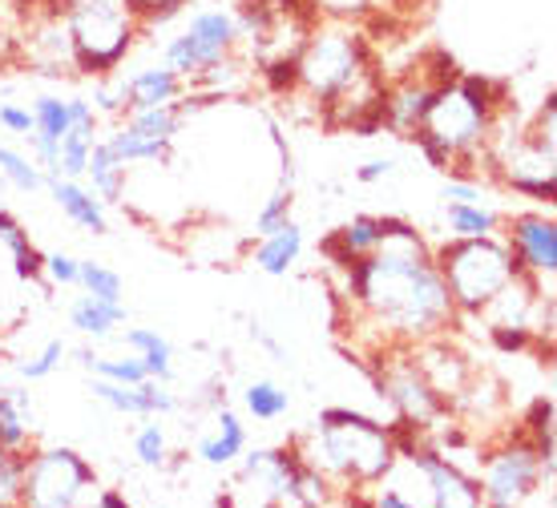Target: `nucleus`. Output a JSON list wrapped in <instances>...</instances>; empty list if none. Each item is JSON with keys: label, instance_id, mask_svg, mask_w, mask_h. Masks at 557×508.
Returning <instances> with one entry per match:
<instances>
[{"label": "nucleus", "instance_id": "obj_1", "mask_svg": "<svg viewBox=\"0 0 557 508\" xmlns=\"http://www.w3.org/2000/svg\"><path fill=\"white\" fill-rule=\"evenodd\" d=\"M344 302L356 327H376L380 347H412L457 323V302L436 271L432 247H376L344 267Z\"/></svg>", "mask_w": 557, "mask_h": 508}, {"label": "nucleus", "instance_id": "obj_2", "mask_svg": "<svg viewBox=\"0 0 557 508\" xmlns=\"http://www.w3.org/2000/svg\"><path fill=\"white\" fill-rule=\"evenodd\" d=\"M292 444L304 464L332 481V488H348L339 493V505H368L360 493H372L400 460L392 424L356 408H323Z\"/></svg>", "mask_w": 557, "mask_h": 508}, {"label": "nucleus", "instance_id": "obj_3", "mask_svg": "<svg viewBox=\"0 0 557 508\" xmlns=\"http://www.w3.org/2000/svg\"><path fill=\"white\" fill-rule=\"evenodd\" d=\"M505 106V89L481 73H457V82H445L432 97L429 113L408 134L424 153V162L441 174H485V150L493 113Z\"/></svg>", "mask_w": 557, "mask_h": 508}, {"label": "nucleus", "instance_id": "obj_4", "mask_svg": "<svg viewBox=\"0 0 557 508\" xmlns=\"http://www.w3.org/2000/svg\"><path fill=\"white\" fill-rule=\"evenodd\" d=\"M432 259H436V271L457 302V315H481L485 302L509 278L521 275L502 231L481 234V238H445L441 247H432Z\"/></svg>", "mask_w": 557, "mask_h": 508}, {"label": "nucleus", "instance_id": "obj_5", "mask_svg": "<svg viewBox=\"0 0 557 508\" xmlns=\"http://www.w3.org/2000/svg\"><path fill=\"white\" fill-rule=\"evenodd\" d=\"M82 77H110L141 37L134 0H61Z\"/></svg>", "mask_w": 557, "mask_h": 508}, {"label": "nucleus", "instance_id": "obj_6", "mask_svg": "<svg viewBox=\"0 0 557 508\" xmlns=\"http://www.w3.org/2000/svg\"><path fill=\"white\" fill-rule=\"evenodd\" d=\"M372 380L380 387V399H388L396 420L412 424L424 436L445 428V420L453 416V404L417 368L412 347H380V351H372Z\"/></svg>", "mask_w": 557, "mask_h": 508}, {"label": "nucleus", "instance_id": "obj_7", "mask_svg": "<svg viewBox=\"0 0 557 508\" xmlns=\"http://www.w3.org/2000/svg\"><path fill=\"white\" fill-rule=\"evenodd\" d=\"M476 481H481V505L488 508H513L530 505L542 493V484H554V464H545L542 453L533 448L525 432L505 436L493 448H481L476 460Z\"/></svg>", "mask_w": 557, "mask_h": 508}, {"label": "nucleus", "instance_id": "obj_8", "mask_svg": "<svg viewBox=\"0 0 557 508\" xmlns=\"http://www.w3.org/2000/svg\"><path fill=\"white\" fill-rule=\"evenodd\" d=\"M98 472L77 448H37L25 453L21 505L28 508H73L94 500Z\"/></svg>", "mask_w": 557, "mask_h": 508}, {"label": "nucleus", "instance_id": "obj_9", "mask_svg": "<svg viewBox=\"0 0 557 508\" xmlns=\"http://www.w3.org/2000/svg\"><path fill=\"white\" fill-rule=\"evenodd\" d=\"M16 65L37 77H73L77 61H73V33L70 21L61 13V0H45V4H21V41H16Z\"/></svg>", "mask_w": 557, "mask_h": 508}, {"label": "nucleus", "instance_id": "obj_10", "mask_svg": "<svg viewBox=\"0 0 557 508\" xmlns=\"http://www.w3.org/2000/svg\"><path fill=\"white\" fill-rule=\"evenodd\" d=\"M420 481V500L432 508H481V481L453 456H445L436 444L420 439L417 448L400 456Z\"/></svg>", "mask_w": 557, "mask_h": 508}, {"label": "nucleus", "instance_id": "obj_11", "mask_svg": "<svg viewBox=\"0 0 557 508\" xmlns=\"http://www.w3.org/2000/svg\"><path fill=\"white\" fill-rule=\"evenodd\" d=\"M304 468L295 444L283 448H255L238 456L235 505H292V484Z\"/></svg>", "mask_w": 557, "mask_h": 508}, {"label": "nucleus", "instance_id": "obj_12", "mask_svg": "<svg viewBox=\"0 0 557 508\" xmlns=\"http://www.w3.org/2000/svg\"><path fill=\"white\" fill-rule=\"evenodd\" d=\"M502 238L513 250L517 267L533 278H554L557 275V222L549 210H530V214H513L502 222Z\"/></svg>", "mask_w": 557, "mask_h": 508}, {"label": "nucleus", "instance_id": "obj_13", "mask_svg": "<svg viewBox=\"0 0 557 508\" xmlns=\"http://www.w3.org/2000/svg\"><path fill=\"white\" fill-rule=\"evenodd\" d=\"M94 396L117 416H134V420H162V416L178 412V396L170 392V384H158V380H141L129 387L94 375Z\"/></svg>", "mask_w": 557, "mask_h": 508}, {"label": "nucleus", "instance_id": "obj_14", "mask_svg": "<svg viewBox=\"0 0 557 508\" xmlns=\"http://www.w3.org/2000/svg\"><path fill=\"white\" fill-rule=\"evenodd\" d=\"M182 33L190 37V45H195L198 77H202L210 65H219L223 57L238 53V28H235L231 9H198V13H190V21H186Z\"/></svg>", "mask_w": 557, "mask_h": 508}, {"label": "nucleus", "instance_id": "obj_15", "mask_svg": "<svg viewBox=\"0 0 557 508\" xmlns=\"http://www.w3.org/2000/svg\"><path fill=\"white\" fill-rule=\"evenodd\" d=\"M45 190L53 194V202L61 207V214L82 226L89 234H110V210L98 194L89 190L82 178H61V174H45Z\"/></svg>", "mask_w": 557, "mask_h": 508}, {"label": "nucleus", "instance_id": "obj_16", "mask_svg": "<svg viewBox=\"0 0 557 508\" xmlns=\"http://www.w3.org/2000/svg\"><path fill=\"white\" fill-rule=\"evenodd\" d=\"M436 89L441 85L432 82V77H424V73H408V77H400L396 85H388V94H384V110H388V129H396V134H412L420 125V117L429 113L432 97H436Z\"/></svg>", "mask_w": 557, "mask_h": 508}, {"label": "nucleus", "instance_id": "obj_17", "mask_svg": "<svg viewBox=\"0 0 557 508\" xmlns=\"http://www.w3.org/2000/svg\"><path fill=\"white\" fill-rule=\"evenodd\" d=\"M186 89H190V85L182 82L170 65H146V70L129 73L126 82H117V94H122L126 113L150 110V106H170V101H178ZM126 113H122V117H126Z\"/></svg>", "mask_w": 557, "mask_h": 508}, {"label": "nucleus", "instance_id": "obj_18", "mask_svg": "<svg viewBox=\"0 0 557 508\" xmlns=\"http://www.w3.org/2000/svg\"><path fill=\"white\" fill-rule=\"evenodd\" d=\"M304 247H307L304 226L295 219H287L271 234H259V243H255V250H251L255 271H263V275H271V278L292 275L295 262L304 259Z\"/></svg>", "mask_w": 557, "mask_h": 508}, {"label": "nucleus", "instance_id": "obj_19", "mask_svg": "<svg viewBox=\"0 0 557 508\" xmlns=\"http://www.w3.org/2000/svg\"><path fill=\"white\" fill-rule=\"evenodd\" d=\"M247 444H251V439H247V428H243L238 412L226 408V404H219V408H214V432L198 439L195 456L210 468H235L238 456L247 453Z\"/></svg>", "mask_w": 557, "mask_h": 508}, {"label": "nucleus", "instance_id": "obj_20", "mask_svg": "<svg viewBox=\"0 0 557 508\" xmlns=\"http://www.w3.org/2000/svg\"><path fill=\"white\" fill-rule=\"evenodd\" d=\"M33 444V399L25 387H0V448L28 453Z\"/></svg>", "mask_w": 557, "mask_h": 508}, {"label": "nucleus", "instance_id": "obj_21", "mask_svg": "<svg viewBox=\"0 0 557 508\" xmlns=\"http://www.w3.org/2000/svg\"><path fill=\"white\" fill-rule=\"evenodd\" d=\"M126 182H129V170L113 158L106 138H98L94 150H89V165H85V186L98 194L106 207H117V202H126Z\"/></svg>", "mask_w": 557, "mask_h": 508}, {"label": "nucleus", "instance_id": "obj_22", "mask_svg": "<svg viewBox=\"0 0 557 508\" xmlns=\"http://www.w3.org/2000/svg\"><path fill=\"white\" fill-rule=\"evenodd\" d=\"M70 323L82 331L85 339H110L113 331L126 323V302H110L82 290L70 307Z\"/></svg>", "mask_w": 557, "mask_h": 508}, {"label": "nucleus", "instance_id": "obj_23", "mask_svg": "<svg viewBox=\"0 0 557 508\" xmlns=\"http://www.w3.org/2000/svg\"><path fill=\"white\" fill-rule=\"evenodd\" d=\"M122 344H126V351H134V356L141 359V368H146L150 380H158V384H174V347H170V339L162 335V331L129 327L126 335H122Z\"/></svg>", "mask_w": 557, "mask_h": 508}, {"label": "nucleus", "instance_id": "obj_24", "mask_svg": "<svg viewBox=\"0 0 557 508\" xmlns=\"http://www.w3.org/2000/svg\"><path fill=\"white\" fill-rule=\"evenodd\" d=\"M106 146L113 150V158L126 165H150V162H170V146L174 141H158V138H146L138 134L129 122H122L113 134H106Z\"/></svg>", "mask_w": 557, "mask_h": 508}, {"label": "nucleus", "instance_id": "obj_25", "mask_svg": "<svg viewBox=\"0 0 557 508\" xmlns=\"http://www.w3.org/2000/svg\"><path fill=\"white\" fill-rule=\"evenodd\" d=\"M502 231V214L485 202H445V234L448 238H481Z\"/></svg>", "mask_w": 557, "mask_h": 508}, {"label": "nucleus", "instance_id": "obj_26", "mask_svg": "<svg viewBox=\"0 0 557 508\" xmlns=\"http://www.w3.org/2000/svg\"><path fill=\"white\" fill-rule=\"evenodd\" d=\"M243 408L259 424H275V420H283V416L292 412V392L283 384H275V380H255L243 392Z\"/></svg>", "mask_w": 557, "mask_h": 508}, {"label": "nucleus", "instance_id": "obj_27", "mask_svg": "<svg viewBox=\"0 0 557 508\" xmlns=\"http://www.w3.org/2000/svg\"><path fill=\"white\" fill-rule=\"evenodd\" d=\"M126 122L134 125L138 134H146V138L174 141L178 138V129L186 125V117H182L178 101H170V106H150V110H129Z\"/></svg>", "mask_w": 557, "mask_h": 508}, {"label": "nucleus", "instance_id": "obj_28", "mask_svg": "<svg viewBox=\"0 0 557 508\" xmlns=\"http://www.w3.org/2000/svg\"><path fill=\"white\" fill-rule=\"evenodd\" d=\"M521 432L533 439V448L542 453L545 464H557V448H554V399L549 396H537L530 404V412L521 420Z\"/></svg>", "mask_w": 557, "mask_h": 508}, {"label": "nucleus", "instance_id": "obj_29", "mask_svg": "<svg viewBox=\"0 0 557 508\" xmlns=\"http://www.w3.org/2000/svg\"><path fill=\"white\" fill-rule=\"evenodd\" d=\"M77 287L89 290V295H98V299L126 302V283H122V275H117L113 267H106V262H98V259H82Z\"/></svg>", "mask_w": 557, "mask_h": 508}, {"label": "nucleus", "instance_id": "obj_30", "mask_svg": "<svg viewBox=\"0 0 557 508\" xmlns=\"http://www.w3.org/2000/svg\"><path fill=\"white\" fill-rule=\"evenodd\" d=\"M0 174L13 182L21 194H37L45 190V170L28 153L13 150V146H0Z\"/></svg>", "mask_w": 557, "mask_h": 508}, {"label": "nucleus", "instance_id": "obj_31", "mask_svg": "<svg viewBox=\"0 0 557 508\" xmlns=\"http://www.w3.org/2000/svg\"><path fill=\"white\" fill-rule=\"evenodd\" d=\"M335 238H339V247L348 250V259L372 255L380 247V214H356V219L335 231Z\"/></svg>", "mask_w": 557, "mask_h": 508}, {"label": "nucleus", "instance_id": "obj_32", "mask_svg": "<svg viewBox=\"0 0 557 508\" xmlns=\"http://www.w3.org/2000/svg\"><path fill=\"white\" fill-rule=\"evenodd\" d=\"M94 141L98 138H89V134H82V129H65V138H61V146H57V170L53 174L85 182V165H89V150H94Z\"/></svg>", "mask_w": 557, "mask_h": 508}, {"label": "nucleus", "instance_id": "obj_33", "mask_svg": "<svg viewBox=\"0 0 557 508\" xmlns=\"http://www.w3.org/2000/svg\"><path fill=\"white\" fill-rule=\"evenodd\" d=\"M134 456H138L141 468H150V472H162L170 468V439H166V428L146 420L138 428V436H134Z\"/></svg>", "mask_w": 557, "mask_h": 508}, {"label": "nucleus", "instance_id": "obj_34", "mask_svg": "<svg viewBox=\"0 0 557 508\" xmlns=\"http://www.w3.org/2000/svg\"><path fill=\"white\" fill-rule=\"evenodd\" d=\"M85 371L98 375V380H113V384H129V387L141 384V380H150L134 351H126V356H94Z\"/></svg>", "mask_w": 557, "mask_h": 508}, {"label": "nucleus", "instance_id": "obj_35", "mask_svg": "<svg viewBox=\"0 0 557 508\" xmlns=\"http://www.w3.org/2000/svg\"><path fill=\"white\" fill-rule=\"evenodd\" d=\"M315 21H356L363 25L372 13H380V0H304Z\"/></svg>", "mask_w": 557, "mask_h": 508}, {"label": "nucleus", "instance_id": "obj_36", "mask_svg": "<svg viewBox=\"0 0 557 508\" xmlns=\"http://www.w3.org/2000/svg\"><path fill=\"white\" fill-rule=\"evenodd\" d=\"M65 356H70V344H65V339H49L37 356H28L16 363V375H21L25 384H41V380H49V375L65 363Z\"/></svg>", "mask_w": 557, "mask_h": 508}, {"label": "nucleus", "instance_id": "obj_37", "mask_svg": "<svg viewBox=\"0 0 557 508\" xmlns=\"http://www.w3.org/2000/svg\"><path fill=\"white\" fill-rule=\"evenodd\" d=\"M16 41H21V0H0V70L16 65Z\"/></svg>", "mask_w": 557, "mask_h": 508}, {"label": "nucleus", "instance_id": "obj_38", "mask_svg": "<svg viewBox=\"0 0 557 508\" xmlns=\"http://www.w3.org/2000/svg\"><path fill=\"white\" fill-rule=\"evenodd\" d=\"M292 207H295V190L292 186H278L263 202V210L255 214V234H271L275 226H283V222L292 219Z\"/></svg>", "mask_w": 557, "mask_h": 508}, {"label": "nucleus", "instance_id": "obj_39", "mask_svg": "<svg viewBox=\"0 0 557 508\" xmlns=\"http://www.w3.org/2000/svg\"><path fill=\"white\" fill-rule=\"evenodd\" d=\"M21 481H25V453H4V460H0V508L21 505Z\"/></svg>", "mask_w": 557, "mask_h": 508}, {"label": "nucleus", "instance_id": "obj_40", "mask_svg": "<svg viewBox=\"0 0 557 508\" xmlns=\"http://www.w3.org/2000/svg\"><path fill=\"white\" fill-rule=\"evenodd\" d=\"M488 344L497 347V351H505V356H521V351H530L542 335L533 327H485Z\"/></svg>", "mask_w": 557, "mask_h": 508}, {"label": "nucleus", "instance_id": "obj_41", "mask_svg": "<svg viewBox=\"0 0 557 508\" xmlns=\"http://www.w3.org/2000/svg\"><path fill=\"white\" fill-rule=\"evenodd\" d=\"M9 255H13V275L21 278V283H41L45 278V255L33 247V238L16 243Z\"/></svg>", "mask_w": 557, "mask_h": 508}, {"label": "nucleus", "instance_id": "obj_42", "mask_svg": "<svg viewBox=\"0 0 557 508\" xmlns=\"http://www.w3.org/2000/svg\"><path fill=\"white\" fill-rule=\"evenodd\" d=\"M77 271H82V259H73L65 250L45 255V278H49L53 287H77Z\"/></svg>", "mask_w": 557, "mask_h": 508}, {"label": "nucleus", "instance_id": "obj_43", "mask_svg": "<svg viewBox=\"0 0 557 508\" xmlns=\"http://www.w3.org/2000/svg\"><path fill=\"white\" fill-rule=\"evenodd\" d=\"M0 129H4V134H16V138H28V134H33V110H28V106H16V101H4V106H0Z\"/></svg>", "mask_w": 557, "mask_h": 508}, {"label": "nucleus", "instance_id": "obj_44", "mask_svg": "<svg viewBox=\"0 0 557 508\" xmlns=\"http://www.w3.org/2000/svg\"><path fill=\"white\" fill-rule=\"evenodd\" d=\"M89 101H94V110H98V113H113V117H122V113H126V106H122V94H117V85L101 82L98 89H94V97H89Z\"/></svg>", "mask_w": 557, "mask_h": 508}, {"label": "nucleus", "instance_id": "obj_45", "mask_svg": "<svg viewBox=\"0 0 557 508\" xmlns=\"http://www.w3.org/2000/svg\"><path fill=\"white\" fill-rule=\"evenodd\" d=\"M28 231L21 226V219H16L13 210H0V247L4 250H13L16 243H25Z\"/></svg>", "mask_w": 557, "mask_h": 508}, {"label": "nucleus", "instance_id": "obj_46", "mask_svg": "<svg viewBox=\"0 0 557 508\" xmlns=\"http://www.w3.org/2000/svg\"><path fill=\"white\" fill-rule=\"evenodd\" d=\"M392 174H396V162H392V158H372V162H363L360 170H356V178L368 182V186H372V182L392 178Z\"/></svg>", "mask_w": 557, "mask_h": 508}, {"label": "nucleus", "instance_id": "obj_47", "mask_svg": "<svg viewBox=\"0 0 557 508\" xmlns=\"http://www.w3.org/2000/svg\"><path fill=\"white\" fill-rule=\"evenodd\" d=\"M251 339H255L259 347H263V351H267L271 359H278V363H287V347L278 344V339L263 327V323H251Z\"/></svg>", "mask_w": 557, "mask_h": 508}, {"label": "nucleus", "instance_id": "obj_48", "mask_svg": "<svg viewBox=\"0 0 557 508\" xmlns=\"http://www.w3.org/2000/svg\"><path fill=\"white\" fill-rule=\"evenodd\" d=\"M94 505L98 508H126V493H117V488H101V493H94Z\"/></svg>", "mask_w": 557, "mask_h": 508}, {"label": "nucleus", "instance_id": "obj_49", "mask_svg": "<svg viewBox=\"0 0 557 508\" xmlns=\"http://www.w3.org/2000/svg\"><path fill=\"white\" fill-rule=\"evenodd\" d=\"M396 4H400V0H380V13H384V9H396Z\"/></svg>", "mask_w": 557, "mask_h": 508}, {"label": "nucleus", "instance_id": "obj_50", "mask_svg": "<svg viewBox=\"0 0 557 508\" xmlns=\"http://www.w3.org/2000/svg\"><path fill=\"white\" fill-rule=\"evenodd\" d=\"M0 460H4V448H0Z\"/></svg>", "mask_w": 557, "mask_h": 508}]
</instances>
